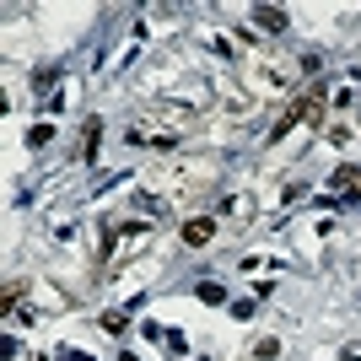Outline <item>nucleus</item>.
Wrapping results in <instances>:
<instances>
[{"mask_svg":"<svg viewBox=\"0 0 361 361\" xmlns=\"http://www.w3.org/2000/svg\"><path fill=\"white\" fill-rule=\"evenodd\" d=\"M211 238H216V221H211V216H189V221H183V243H189V248H205Z\"/></svg>","mask_w":361,"mask_h":361,"instance_id":"f257e3e1","label":"nucleus"},{"mask_svg":"<svg viewBox=\"0 0 361 361\" xmlns=\"http://www.w3.org/2000/svg\"><path fill=\"white\" fill-rule=\"evenodd\" d=\"M97 146H103V119L92 114V119L81 124V151H75V157H81V162H92V157H97Z\"/></svg>","mask_w":361,"mask_h":361,"instance_id":"f03ea898","label":"nucleus"},{"mask_svg":"<svg viewBox=\"0 0 361 361\" xmlns=\"http://www.w3.org/2000/svg\"><path fill=\"white\" fill-rule=\"evenodd\" d=\"M334 195H361V167L345 162V167H334V178H329Z\"/></svg>","mask_w":361,"mask_h":361,"instance_id":"7ed1b4c3","label":"nucleus"},{"mask_svg":"<svg viewBox=\"0 0 361 361\" xmlns=\"http://www.w3.org/2000/svg\"><path fill=\"white\" fill-rule=\"evenodd\" d=\"M254 22H259L264 32H286V22H291V16L281 11V6H254Z\"/></svg>","mask_w":361,"mask_h":361,"instance_id":"20e7f679","label":"nucleus"},{"mask_svg":"<svg viewBox=\"0 0 361 361\" xmlns=\"http://www.w3.org/2000/svg\"><path fill=\"white\" fill-rule=\"evenodd\" d=\"M200 302H211V307H221V302H226V286H216V281H200Z\"/></svg>","mask_w":361,"mask_h":361,"instance_id":"39448f33","label":"nucleus"},{"mask_svg":"<svg viewBox=\"0 0 361 361\" xmlns=\"http://www.w3.org/2000/svg\"><path fill=\"white\" fill-rule=\"evenodd\" d=\"M254 356H259V361H275V356H281V340H275V334H264V340L254 345Z\"/></svg>","mask_w":361,"mask_h":361,"instance_id":"423d86ee","label":"nucleus"},{"mask_svg":"<svg viewBox=\"0 0 361 361\" xmlns=\"http://www.w3.org/2000/svg\"><path fill=\"white\" fill-rule=\"evenodd\" d=\"M16 297H27V281H6V313L16 307Z\"/></svg>","mask_w":361,"mask_h":361,"instance_id":"0eeeda50","label":"nucleus"},{"mask_svg":"<svg viewBox=\"0 0 361 361\" xmlns=\"http://www.w3.org/2000/svg\"><path fill=\"white\" fill-rule=\"evenodd\" d=\"M97 324H103V334H124V313H103Z\"/></svg>","mask_w":361,"mask_h":361,"instance_id":"6e6552de","label":"nucleus"},{"mask_svg":"<svg viewBox=\"0 0 361 361\" xmlns=\"http://www.w3.org/2000/svg\"><path fill=\"white\" fill-rule=\"evenodd\" d=\"M65 361H92V356H81V350H71V356H65Z\"/></svg>","mask_w":361,"mask_h":361,"instance_id":"1a4fd4ad","label":"nucleus"},{"mask_svg":"<svg viewBox=\"0 0 361 361\" xmlns=\"http://www.w3.org/2000/svg\"><path fill=\"white\" fill-rule=\"evenodd\" d=\"M119 361H135V356H119Z\"/></svg>","mask_w":361,"mask_h":361,"instance_id":"9d476101","label":"nucleus"}]
</instances>
